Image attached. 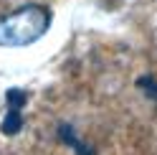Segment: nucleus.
<instances>
[{
	"label": "nucleus",
	"mask_w": 157,
	"mask_h": 155,
	"mask_svg": "<svg viewBox=\"0 0 157 155\" xmlns=\"http://www.w3.org/2000/svg\"><path fill=\"white\" fill-rule=\"evenodd\" d=\"M25 104V94L21 89H10L8 92V114H5V120L3 125H0V130H3L5 135H18L21 132V107Z\"/></svg>",
	"instance_id": "f03ea898"
},
{
	"label": "nucleus",
	"mask_w": 157,
	"mask_h": 155,
	"mask_svg": "<svg viewBox=\"0 0 157 155\" xmlns=\"http://www.w3.org/2000/svg\"><path fill=\"white\" fill-rule=\"evenodd\" d=\"M51 26V10L43 5H23L0 18V46H28Z\"/></svg>",
	"instance_id": "f257e3e1"
}]
</instances>
